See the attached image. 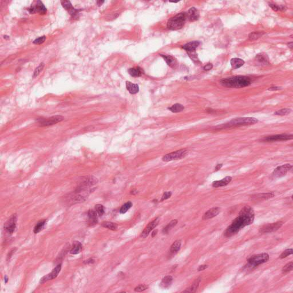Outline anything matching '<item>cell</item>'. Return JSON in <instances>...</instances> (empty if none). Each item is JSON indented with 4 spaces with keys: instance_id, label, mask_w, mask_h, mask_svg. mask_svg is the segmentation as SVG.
Instances as JSON below:
<instances>
[{
    "instance_id": "cell-43",
    "label": "cell",
    "mask_w": 293,
    "mask_h": 293,
    "mask_svg": "<svg viewBox=\"0 0 293 293\" xmlns=\"http://www.w3.org/2000/svg\"><path fill=\"white\" fill-rule=\"evenodd\" d=\"M46 40V37L45 36L40 37L33 41V44L36 45H40L44 43Z\"/></svg>"
},
{
    "instance_id": "cell-8",
    "label": "cell",
    "mask_w": 293,
    "mask_h": 293,
    "mask_svg": "<svg viewBox=\"0 0 293 293\" xmlns=\"http://www.w3.org/2000/svg\"><path fill=\"white\" fill-rule=\"evenodd\" d=\"M293 168V166L290 164L282 165L277 167L272 173V176L273 178H280L283 177L286 175V173L291 170Z\"/></svg>"
},
{
    "instance_id": "cell-52",
    "label": "cell",
    "mask_w": 293,
    "mask_h": 293,
    "mask_svg": "<svg viewBox=\"0 0 293 293\" xmlns=\"http://www.w3.org/2000/svg\"><path fill=\"white\" fill-rule=\"evenodd\" d=\"M102 3H104V1H98V6H101L102 5Z\"/></svg>"
},
{
    "instance_id": "cell-54",
    "label": "cell",
    "mask_w": 293,
    "mask_h": 293,
    "mask_svg": "<svg viewBox=\"0 0 293 293\" xmlns=\"http://www.w3.org/2000/svg\"><path fill=\"white\" fill-rule=\"evenodd\" d=\"M8 280V276H5V283H7Z\"/></svg>"
},
{
    "instance_id": "cell-16",
    "label": "cell",
    "mask_w": 293,
    "mask_h": 293,
    "mask_svg": "<svg viewBox=\"0 0 293 293\" xmlns=\"http://www.w3.org/2000/svg\"><path fill=\"white\" fill-rule=\"evenodd\" d=\"M221 211V209L219 207H213L212 209H210L204 213L203 217V219L207 220L210 219H212L215 217H217Z\"/></svg>"
},
{
    "instance_id": "cell-9",
    "label": "cell",
    "mask_w": 293,
    "mask_h": 293,
    "mask_svg": "<svg viewBox=\"0 0 293 293\" xmlns=\"http://www.w3.org/2000/svg\"><path fill=\"white\" fill-rule=\"evenodd\" d=\"M17 215L13 214L12 215L10 218L5 223L4 230L5 231L10 235L12 234L16 228V223H17Z\"/></svg>"
},
{
    "instance_id": "cell-41",
    "label": "cell",
    "mask_w": 293,
    "mask_h": 293,
    "mask_svg": "<svg viewBox=\"0 0 293 293\" xmlns=\"http://www.w3.org/2000/svg\"><path fill=\"white\" fill-rule=\"evenodd\" d=\"M96 210L99 216H102L104 213V207L102 204H97L96 206Z\"/></svg>"
},
{
    "instance_id": "cell-1",
    "label": "cell",
    "mask_w": 293,
    "mask_h": 293,
    "mask_svg": "<svg viewBox=\"0 0 293 293\" xmlns=\"http://www.w3.org/2000/svg\"><path fill=\"white\" fill-rule=\"evenodd\" d=\"M255 218L253 208L249 206H244L240 211L238 216L232 221L224 232L226 237H231L239 232L242 228L252 224Z\"/></svg>"
},
{
    "instance_id": "cell-11",
    "label": "cell",
    "mask_w": 293,
    "mask_h": 293,
    "mask_svg": "<svg viewBox=\"0 0 293 293\" xmlns=\"http://www.w3.org/2000/svg\"><path fill=\"white\" fill-rule=\"evenodd\" d=\"M64 119V118L61 116H54L50 117L47 118V119L40 120L39 121V124L42 127L49 126V125L55 124L58 123L59 122H61Z\"/></svg>"
},
{
    "instance_id": "cell-7",
    "label": "cell",
    "mask_w": 293,
    "mask_h": 293,
    "mask_svg": "<svg viewBox=\"0 0 293 293\" xmlns=\"http://www.w3.org/2000/svg\"><path fill=\"white\" fill-rule=\"evenodd\" d=\"M293 138V135L290 133H282L275 135L269 136L265 137L261 139V141L263 142H273L277 141H286L288 140H291Z\"/></svg>"
},
{
    "instance_id": "cell-19",
    "label": "cell",
    "mask_w": 293,
    "mask_h": 293,
    "mask_svg": "<svg viewBox=\"0 0 293 293\" xmlns=\"http://www.w3.org/2000/svg\"><path fill=\"white\" fill-rule=\"evenodd\" d=\"M187 16L190 21H196L199 17V11L195 8H191L187 13Z\"/></svg>"
},
{
    "instance_id": "cell-42",
    "label": "cell",
    "mask_w": 293,
    "mask_h": 293,
    "mask_svg": "<svg viewBox=\"0 0 293 293\" xmlns=\"http://www.w3.org/2000/svg\"><path fill=\"white\" fill-rule=\"evenodd\" d=\"M269 5L272 8V9L274 10V11L283 10L284 9V6H283L282 5H278L274 4H270Z\"/></svg>"
},
{
    "instance_id": "cell-39",
    "label": "cell",
    "mask_w": 293,
    "mask_h": 293,
    "mask_svg": "<svg viewBox=\"0 0 293 293\" xmlns=\"http://www.w3.org/2000/svg\"><path fill=\"white\" fill-rule=\"evenodd\" d=\"M293 249H287V250H286L282 253L280 254V259H284L285 258L287 257L289 255L293 254Z\"/></svg>"
},
{
    "instance_id": "cell-2",
    "label": "cell",
    "mask_w": 293,
    "mask_h": 293,
    "mask_svg": "<svg viewBox=\"0 0 293 293\" xmlns=\"http://www.w3.org/2000/svg\"><path fill=\"white\" fill-rule=\"evenodd\" d=\"M221 84L227 88H242L247 87L251 84V79L244 76H236L226 79H223L220 81Z\"/></svg>"
},
{
    "instance_id": "cell-12",
    "label": "cell",
    "mask_w": 293,
    "mask_h": 293,
    "mask_svg": "<svg viewBox=\"0 0 293 293\" xmlns=\"http://www.w3.org/2000/svg\"><path fill=\"white\" fill-rule=\"evenodd\" d=\"M61 264H58L51 273H50L48 274L45 275L44 276H43L42 278H41L40 281V284H43L45 282L48 281L49 280L55 279L59 273L61 271Z\"/></svg>"
},
{
    "instance_id": "cell-21",
    "label": "cell",
    "mask_w": 293,
    "mask_h": 293,
    "mask_svg": "<svg viewBox=\"0 0 293 293\" xmlns=\"http://www.w3.org/2000/svg\"><path fill=\"white\" fill-rule=\"evenodd\" d=\"M230 64L232 68L233 69H236L242 67L244 64V61L241 58H233L230 61Z\"/></svg>"
},
{
    "instance_id": "cell-53",
    "label": "cell",
    "mask_w": 293,
    "mask_h": 293,
    "mask_svg": "<svg viewBox=\"0 0 293 293\" xmlns=\"http://www.w3.org/2000/svg\"><path fill=\"white\" fill-rule=\"evenodd\" d=\"M157 232H158V231H157V230L156 231L155 230V231H154V232H152V237H154V236H156V233H157Z\"/></svg>"
},
{
    "instance_id": "cell-31",
    "label": "cell",
    "mask_w": 293,
    "mask_h": 293,
    "mask_svg": "<svg viewBox=\"0 0 293 293\" xmlns=\"http://www.w3.org/2000/svg\"><path fill=\"white\" fill-rule=\"evenodd\" d=\"M45 223H46V220L41 221L40 222H38L36 224L35 227H34V229H33L34 233L35 234H38L39 232H40V231H42L44 228Z\"/></svg>"
},
{
    "instance_id": "cell-32",
    "label": "cell",
    "mask_w": 293,
    "mask_h": 293,
    "mask_svg": "<svg viewBox=\"0 0 293 293\" xmlns=\"http://www.w3.org/2000/svg\"><path fill=\"white\" fill-rule=\"evenodd\" d=\"M178 222V221L177 219H173L172 221H171V222L169 223V224L163 228V232L164 234L168 233L169 231H170L173 227H174L177 224Z\"/></svg>"
},
{
    "instance_id": "cell-14",
    "label": "cell",
    "mask_w": 293,
    "mask_h": 293,
    "mask_svg": "<svg viewBox=\"0 0 293 293\" xmlns=\"http://www.w3.org/2000/svg\"><path fill=\"white\" fill-rule=\"evenodd\" d=\"M159 218H158L155 219V220H154L152 222L150 223L143 231L142 233L141 234V236L142 238H146V236H148L149 234L150 233V232L155 227L157 226V225L159 223Z\"/></svg>"
},
{
    "instance_id": "cell-6",
    "label": "cell",
    "mask_w": 293,
    "mask_h": 293,
    "mask_svg": "<svg viewBox=\"0 0 293 293\" xmlns=\"http://www.w3.org/2000/svg\"><path fill=\"white\" fill-rule=\"evenodd\" d=\"M188 154V151L185 149L180 150L169 153L164 156L162 160L164 161H171L173 160H180L186 157Z\"/></svg>"
},
{
    "instance_id": "cell-13",
    "label": "cell",
    "mask_w": 293,
    "mask_h": 293,
    "mask_svg": "<svg viewBox=\"0 0 293 293\" xmlns=\"http://www.w3.org/2000/svg\"><path fill=\"white\" fill-rule=\"evenodd\" d=\"M28 10L32 14L38 13L40 14H45L46 13V8L40 1H38L36 5L35 6H31L28 9Z\"/></svg>"
},
{
    "instance_id": "cell-10",
    "label": "cell",
    "mask_w": 293,
    "mask_h": 293,
    "mask_svg": "<svg viewBox=\"0 0 293 293\" xmlns=\"http://www.w3.org/2000/svg\"><path fill=\"white\" fill-rule=\"evenodd\" d=\"M284 222L279 221L271 224H267L259 228V232L261 233H269L278 230L282 226Z\"/></svg>"
},
{
    "instance_id": "cell-24",
    "label": "cell",
    "mask_w": 293,
    "mask_h": 293,
    "mask_svg": "<svg viewBox=\"0 0 293 293\" xmlns=\"http://www.w3.org/2000/svg\"><path fill=\"white\" fill-rule=\"evenodd\" d=\"M172 280H173V277L171 275L166 276L163 278L161 282L160 283V286L162 288L167 289L171 286V284L172 282Z\"/></svg>"
},
{
    "instance_id": "cell-34",
    "label": "cell",
    "mask_w": 293,
    "mask_h": 293,
    "mask_svg": "<svg viewBox=\"0 0 293 293\" xmlns=\"http://www.w3.org/2000/svg\"><path fill=\"white\" fill-rule=\"evenodd\" d=\"M169 109L173 113H178L183 111L184 109V107L182 104L178 103V104H174L172 107H169Z\"/></svg>"
},
{
    "instance_id": "cell-23",
    "label": "cell",
    "mask_w": 293,
    "mask_h": 293,
    "mask_svg": "<svg viewBox=\"0 0 293 293\" xmlns=\"http://www.w3.org/2000/svg\"><path fill=\"white\" fill-rule=\"evenodd\" d=\"M201 280H202V279H201L200 277L197 278L194 282V283L192 284L191 286L189 288L186 289V290H184L183 292L184 293H185V292H186V293H195L197 289L198 288V287H199V284L201 282Z\"/></svg>"
},
{
    "instance_id": "cell-35",
    "label": "cell",
    "mask_w": 293,
    "mask_h": 293,
    "mask_svg": "<svg viewBox=\"0 0 293 293\" xmlns=\"http://www.w3.org/2000/svg\"><path fill=\"white\" fill-rule=\"evenodd\" d=\"M102 226L104 228H108L111 230H116L117 228V225L115 223L111 222H102Z\"/></svg>"
},
{
    "instance_id": "cell-40",
    "label": "cell",
    "mask_w": 293,
    "mask_h": 293,
    "mask_svg": "<svg viewBox=\"0 0 293 293\" xmlns=\"http://www.w3.org/2000/svg\"><path fill=\"white\" fill-rule=\"evenodd\" d=\"M44 67V63H41L40 65L37 67L36 69H35V71L34 72L33 76V77H36L37 76H38L39 75L40 72L43 71Z\"/></svg>"
},
{
    "instance_id": "cell-28",
    "label": "cell",
    "mask_w": 293,
    "mask_h": 293,
    "mask_svg": "<svg viewBox=\"0 0 293 293\" xmlns=\"http://www.w3.org/2000/svg\"><path fill=\"white\" fill-rule=\"evenodd\" d=\"M128 71L129 74L133 77H138L142 75V70L139 67L129 68Z\"/></svg>"
},
{
    "instance_id": "cell-47",
    "label": "cell",
    "mask_w": 293,
    "mask_h": 293,
    "mask_svg": "<svg viewBox=\"0 0 293 293\" xmlns=\"http://www.w3.org/2000/svg\"><path fill=\"white\" fill-rule=\"evenodd\" d=\"M213 68V65L211 64H207L205 67H204V70L206 71H209L210 69H211Z\"/></svg>"
},
{
    "instance_id": "cell-49",
    "label": "cell",
    "mask_w": 293,
    "mask_h": 293,
    "mask_svg": "<svg viewBox=\"0 0 293 293\" xmlns=\"http://www.w3.org/2000/svg\"><path fill=\"white\" fill-rule=\"evenodd\" d=\"M94 262H95V260L92 258H90L89 259L85 261L84 263L85 264H91V263H93Z\"/></svg>"
},
{
    "instance_id": "cell-48",
    "label": "cell",
    "mask_w": 293,
    "mask_h": 293,
    "mask_svg": "<svg viewBox=\"0 0 293 293\" xmlns=\"http://www.w3.org/2000/svg\"><path fill=\"white\" fill-rule=\"evenodd\" d=\"M208 265H201L198 268V271H203V270H204L205 269H206L207 267H208Z\"/></svg>"
},
{
    "instance_id": "cell-38",
    "label": "cell",
    "mask_w": 293,
    "mask_h": 293,
    "mask_svg": "<svg viewBox=\"0 0 293 293\" xmlns=\"http://www.w3.org/2000/svg\"><path fill=\"white\" fill-rule=\"evenodd\" d=\"M293 262H289V263L286 264L285 266L283 267L282 271L283 273H287L290 271H291L293 270Z\"/></svg>"
},
{
    "instance_id": "cell-33",
    "label": "cell",
    "mask_w": 293,
    "mask_h": 293,
    "mask_svg": "<svg viewBox=\"0 0 293 293\" xmlns=\"http://www.w3.org/2000/svg\"><path fill=\"white\" fill-rule=\"evenodd\" d=\"M256 59L259 62L263 64H266L269 63V58L266 54H263V53L258 54L256 56Z\"/></svg>"
},
{
    "instance_id": "cell-44",
    "label": "cell",
    "mask_w": 293,
    "mask_h": 293,
    "mask_svg": "<svg viewBox=\"0 0 293 293\" xmlns=\"http://www.w3.org/2000/svg\"><path fill=\"white\" fill-rule=\"evenodd\" d=\"M146 289H147L146 286L144 285V284H140V285H139L136 287H135V291L136 292H142Z\"/></svg>"
},
{
    "instance_id": "cell-25",
    "label": "cell",
    "mask_w": 293,
    "mask_h": 293,
    "mask_svg": "<svg viewBox=\"0 0 293 293\" xmlns=\"http://www.w3.org/2000/svg\"><path fill=\"white\" fill-rule=\"evenodd\" d=\"M82 250V244L80 242L75 241L73 243L71 250L70 251L71 253L73 255L80 253Z\"/></svg>"
},
{
    "instance_id": "cell-27",
    "label": "cell",
    "mask_w": 293,
    "mask_h": 293,
    "mask_svg": "<svg viewBox=\"0 0 293 293\" xmlns=\"http://www.w3.org/2000/svg\"><path fill=\"white\" fill-rule=\"evenodd\" d=\"M126 87L129 92L131 94H136L139 92V86L138 84H133L129 81L126 82Z\"/></svg>"
},
{
    "instance_id": "cell-36",
    "label": "cell",
    "mask_w": 293,
    "mask_h": 293,
    "mask_svg": "<svg viewBox=\"0 0 293 293\" xmlns=\"http://www.w3.org/2000/svg\"><path fill=\"white\" fill-rule=\"evenodd\" d=\"M132 206V203L131 202H128L124 205L122 206L120 210V213H125L128 211L129 209H130Z\"/></svg>"
},
{
    "instance_id": "cell-20",
    "label": "cell",
    "mask_w": 293,
    "mask_h": 293,
    "mask_svg": "<svg viewBox=\"0 0 293 293\" xmlns=\"http://www.w3.org/2000/svg\"><path fill=\"white\" fill-rule=\"evenodd\" d=\"M61 3L63 8L65 10H68L71 13V14L75 16V14L77 13L78 11L76 9L73 8V7L72 6V5L70 1H61Z\"/></svg>"
},
{
    "instance_id": "cell-29",
    "label": "cell",
    "mask_w": 293,
    "mask_h": 293,
    "mask_svg": "<svg viewBox=\"0 0 293 293\" xmlns=\"http://www.w3.org/2000/svg\"><path fill=\"white\" fill-rule=\"evenodd\" d=\"M181 244H182L181 240H176V241H175L173 244H172V246H171L170 252L173 254L177 253L180 249Z\"/></svg>"
},
{
    "instance_id": "cell-26",
    "label": "cell",
    "mask_w": 293,
    "mask_h": 293,
    "mask_svg": "<svg viewBox=\"0 0 293 293\" xmlns=\"http://www.w3.org/2000/svg\"><path fill=\"white\" fill-rule=\"evenodd\" d=\"M161 56L165 59V61L167 63V64L169 66H170L172 68H175L176 65L177 61L175 58L171 56H167V55H163L161 54Z\"/></svg>"
},
{
    "instance_id": "cell-17",
    "label": "cell",
    "mask_w": 293,
    "mask_h": 293,
    "mask_svg": "<svg viewBox=\"0 0 293 293\" xmlns=\"http://www.w3.org/2000/svg\"><path fill=\"white\" fill-rule=\"evenodd\" d=\"M200 43L197 41H191L188 43H187L186 44L184 45L183 46V48L185 49L187 52L188 53H191V52H195L196 48L199 45Z\"/></svg>"
},
{
    "instance_id": "cell-45",
    "label": "cell",
    "mask_w": 293,
    "mask_h": 293,
    "mask_svg": "<svg viewBox=\"0 0 293 293\" xmlns=\"http://www.w3.org/2000/svg\"><path fill=\"white\" fill-rule=\"evenodd\" d=\"M171 195H172L171 192H165V193L163 194V196H162V197H161V201L163 202V201H164V200L168 199L171 196Z\"/></svg>"
},
{
    "instance_id": "cell-5",
    "label": "cell",
    "mask_w": 293,
    "mask_h": 293,
    "mask_svg": "<svg viewBox=\"0 0 293 293\" xmlns=\"http://www.w3.org/2000/svg\"><path fill=\"white\" fill-rule=\"evenodd\" d=\"M258 121V119L254 117H239L231 120L228 124H226V126L227 127L245 126L255 124Z\"/></svg>"
},
{
    "instance_id": "cell-15",
    "label": "cell",
    "mask_w": 293,
    "mask_h": 293,
    "mask_svg": "<svg viewBox=\"0 0 293 293\" xmlns=\"http://www.w3.org/2000/svg\"><path fill=\"white\" fill-rule=\"evenodd\" d=\"M274 192H267V193H261L258 194L251 196V199L254 201H262L263 200H267L269 199L272 198L274 196Z\"/></svg>"
},
{
    "instance_id": "cell-3",
    "label": "cell",
    "mask_w": 293,
    "mask_h": 293,
    "mask_svg": "<svg viewBox=\"0 0 293 293\" xmlns=\"http://www.w3.org/2000/svg\"><path fill=\"white\" fill-rule=\"evenodd\" d=\"M187 18V13L185 12L178 14L169 20L167 27L168 29L172 31L180 29L184 26Z\"/></svg>"
},
{
    "instance_id": "cell-46",
    "label": "cell",
    "mask_w": 293,
    "mask_h": 293,
    "mask_svg": "<svg viewBox=\"0 0 293 293\" xmlns=\"http://www.w3.org/2000/svg\"><path fill=\"white\" fill-rule=\"evenodd\" d=\"M280 89H282V88L280 87H271L270 88H269L268 90L271 91H278V90H280Z\"/></svg>"
},
{
    "instance_id": "cell-30",
    "label": "cell",
    "mask_w": 293,
    "mask_h": 293,
    "mask_svg": "<svg viewBox=\"0 0 293 293\" xmlns=\"http://www.w3.org/2000/svg\"><path fill=\"white\" fill-rule=\"evenodd\" d=\"M265 34L264 32H253L249 35V40L253 41L258 40Z\"/></svg>"
},
{
    "instance_id": "cell-18",
    "label": "cell",
    "mask_w": 293,
    "mask_h": 293,
    "mask_svg": "<svg viewBox=\"0 0 293 293\" xmlns=\"http://www.w3.org/2000/svg\"><path fill=\"white\" fill-rule=\"evenodd\" d=\"M232 179V178L231 176H226L221 180L214 181L213 183V187L214 188H218L221 187L226 186L231 182Z\"/></svg>"
},
{
    "instance_id": "cell-50",
    "label": "cell",
    "mask_w": 293,
    "mask_h": 293,
    "mask_svg": "<svg viewBox=\"0 0 293 293\" xmlns=\"http://www.w3.org/2000/svg\"><path fill=\"white\" fill-rule=\"evenodd\" d=\"M223 166V164H218V165H217L216 167H215V171H219L220 169H221Z\"/></svg>"
},
{
    "instance_id": "cell-22",
    "label": "cell",
    "mask_w": 293,
    "mask_h": 293,
    "mask_svg": "<svg viewBox=\"0 0 293 293\" xmlns=\"http://www.w3.org/2000/svg\"><path fill=\"white\" fill-rule=\"evenodd\" d=\"M88 215L89 218V224L95 225L98 223V215L95 211L93 210H90L88 213Z\"/></svg>"
},
{
    "instance_id": "cell-37",
    "label": "cell",
    "mask_w": 293,
    "mask_h": 293,
    "mask_svg": "<svg viewBox=\"0 0 293 293\" xmlns=\"http://www.w3.org/2000/svg\"><path fill=\"white\" fill-rule=\"evenodd\" d=\"M291 112V109L289 108H284L281 109L280 110L276 111L274 112V115L278 116H284L289 115V113Z\"/></svg>"
},
{
    "instance_id": "cell-4",
    "label": "cell",
    "mask_w": 293,
    "mask_h": 293,
    "mask_svg": "<svg viewBox=\"0 0 293 293\" xmlns=\"http://www.w3.org/2000/svg\"><path fill=\"white\" fill-rule=\"evenodd\" d=\"M269 259V255L268 254L261 253L253 255L250 258L247 260V266L249 268H254L267 262Z\"/></svg>"
},
{
    "instance_id": "cell-51",
    "label": "cell",
    "mask_w": 293,
    "mask_h": 293,
    "mask_svg": "<svg viewBox=\"0 0 293 293\" xmlns=\"http://www.w3.org/2000/svg\"><path fill=\"white\" fill-rule=\"evenodd\" d=\"M288 46L290 47L291 49H292V48H293V43L291 42V43H289V44H288Z\"/></svg>"
}]
</instances>
